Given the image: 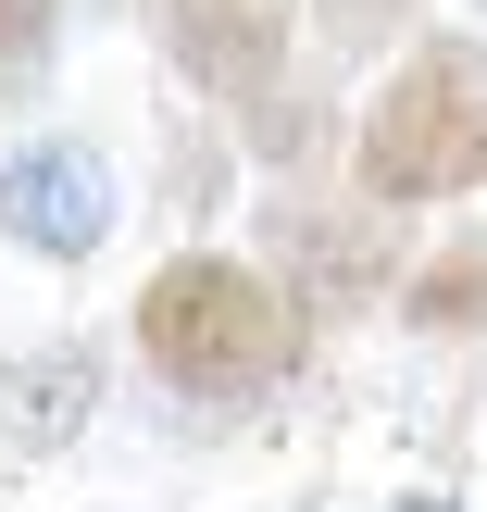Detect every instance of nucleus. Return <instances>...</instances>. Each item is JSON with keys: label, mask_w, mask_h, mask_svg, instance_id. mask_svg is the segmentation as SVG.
I'll list each match as a JSON object with an SVG mask.
<instances>
[{"label": "nucleus", "mask_w": 487, "mask_h": 512, "mask_svg": "<svg viewBox=\"0 0 487 512\" xmlns=\"http://www.w3.org/2000/svg\"><path fill=\"white\" fill-rule=\"evenodd\" d=\"M138 350L188 400H250V388H275L300 363V313H288L275 275L225 263V250H188V263H163L138 288Z\"/></svg>", "instance_id": "1"}, {"label": "nucleus", "mask_w": 487, "mask_h": 512, "mask_svg": "<svg viewBox=\"0 0 487 512\" xmlns=\"http://www.w3.org/2000/svg\"><path fill=\"white\" fill-rule=\"evenodd\" d=\"M413 313H425V325H487V250H450V263H425Z\"/></svg>", "instance_id": "6"}, {"label": "nucleus", "mask_w": 487, "mask_h": 512, "mask_svg": "<svg viewBox=\"0 0 487 512\" xmlns=\"http://www.w3.org/2000/svg\"><path fill=\"white\" fill-rule=\"evenodd\" d=\"M88 350H38V363L0 375V438H63V425H88Z\"/></svg>", "instance_id": "5"}, {"label": "nucleus", "mask_w": 487, "mask_h": 512, "mask_svg": "<svg viewBox=\"0 0 487 512\" xmlns=\"http://www.w3.org/2000/svg\"><path fill=\"white\" fill-rule=\"evenodd\" d=\"M0 225H13L38 263H88L113 238V163L88 138H38L13 175H0Z\"/></svg>", "instance_id": "3"}, {"label": "nucleus", "mask_w": 487, "mask_h": 512, "mask_svg": "<svg viewBox=\"0 0 487 512\" xmlns=\"http://www.w3.org/2000/svg\"><path fill=\"white\" fill-rule=\"evenodd\" d=\"M50 13H63V0H0V75H38L50 63Z\"/></svg>", "instance_id": "7"}, {"label": "nucleus", "mask_w": 487, "mask_h": 512, "mask_svg": "<svg viewBox=\"0 0 487 512\" xmlns=\"http://www.w3.org/2000/svg\"><path fill=\"white\" fill-rule=\"evenodd\" d=\"M363 200H463L487 188V38H425L400 50V75L375 88L363 138Z\"/></svg>", "instance_id": "2"}, {"label": "nucleus", "mask_w": 487, "mask_h": 512, "mask_svg": "<svg viewBox=\"0 0 487 512\" xmlns=\"http://www.w3.org/2000/svg\"><path fill=\"white\" fill-rule=\"evenodd\" d=\"M163 38L213 100H263L300 38V0H163Z\"/></svg>", "instance_id": "4"}]
</instances>
